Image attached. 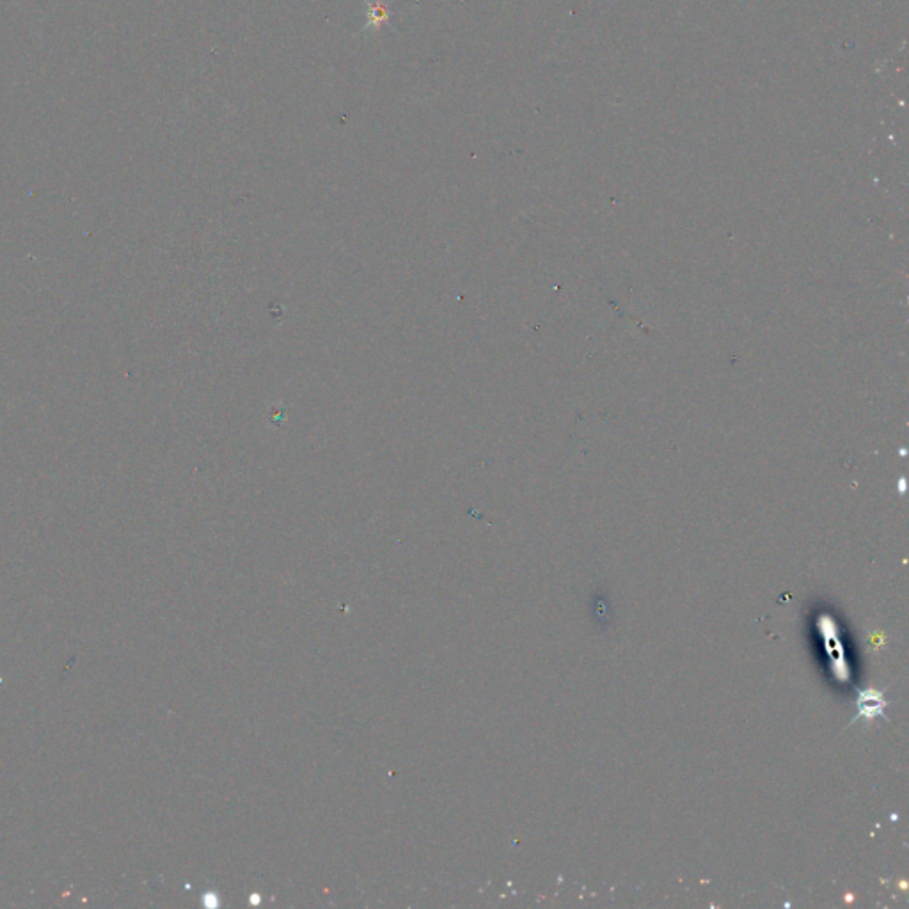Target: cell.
<instances>
[{"mask_svg":"<svg viewBox=\"0 0 909 909\" xmlns=\"http://www.w3.org/2000/svg\"><path fill=\"white\" fill-rule=\"evenodd\" d=\"M364 24L361 36H379L393 20V0H363Z\"/></svg>","mask_w":909,"mask_h":909,"instance_id":"cell-1","label":"cell"},{"mask_svg":"<svg viewBox=\"0 0 909 909\" xmlns=\"http://www.w3.org/2000/svg\"><path fill=\"white\" fill-rule=\"evenodd\" d=\"M888 707V702L883 698V691H878V689H865L858 696L856 700V709H858V714L854 716L851 720V725L856 723L858 720H874L876 716H885V709Z\"/></svg>","mask_w":909,"mask_h":909,"instance_id":"cell-2","label":"cell"}]
</instances>
